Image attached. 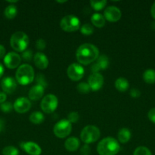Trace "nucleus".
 <instances>
[{
  "label": "nucleus",
  "instance_id": "obj_38",
  "mask_svg": "<svg viewBox=\"0 0 155 155\" xmlns=\"http://www.w3.org/2000/svg\"><path fill=\"white\" fill-rule=\"evenodd\" d=\"M6 98H7L6 94L4 92H0V104L5 102L6 101Z\"/></svg>",
  "mask_w": 155,
  "mask_h": 155
},
{
  "label": "nucleus",
  "instance_id": "obj_13",
  "mask_svg": "<svg viewBox=\"0 0 155 155\" xmlns=\"http://www.w3.org/2000/svg\"><path fill=\"white\" fill-rule=\"evenodd\" d=\"M103 16H104L105 19L110 22H116L121 18L122 12L119 8L115 6L111 5L105 9Z\"/></svg>",
  "mask_w": 155,
  "mask_h": 155
},
{
  "label": "nucleus",
  "instance_id": "obj_5",
  "mask_svg": "<svg viewBox=\"0 0 155 155\" xmlns=\"http://www.w3.org/2000/svg\"><path fill=\"white\" fill-rule=\"evenodd\" d=\"M100 137V131L96 126H86L81 132V139L87 145L97 142Z\"/></svg>",
  "mask_w": 155,
  "mask_h": 155
},
{
  "label": "nucleus",
  "instance_id": "obj_26",
  "mask_svg": "<svg viewBox=\"0 0 155 155\" xmlns=\"http://www.w3.org/2000/svg\"><path fill=\"white\" fill-rule=\"evenodd\" d=\"M91 5L94 10L100 11L103 9L105 6L106 5V0H100V1H95V0H92L90 2Z\"/></svg>",
  "mask_w": 155,
  "mask_h": 155
},
{
  "label": "nucleus",
  "instance_id": "obj_22",
  "mask_svg": "<svg viewBox=\"0 0 155 155\" xmlns=\"http://www.w3.org/2000/svg\"><path fill=\"white\" fill-rule=\"evenodd\" d=\"M131 136H132V134H131V132L129 129L122 128L118 133L119 142L122 144L126 143L130 140Z\"/></svg>",
  "mask_w": 155,
  "mask_h": 155
},
{
  "label": "nucleus",
  "instance_id": "obj_17",
  "mask_svg": "<svg viewBox=\"0 0 155 155\" xmlns=\"http://www.w3.org/2000/svg\"><path fill=\"white\" fill-rule=\"evenodd\" d=\"M44 87L41 85H36L33 87L30 88L28 92V97L30 100L33 101H37L40 99L44 94Z\"/></svg>",
  "mask_w": 155,
  "mask_h": 155
},
{
  "label": "nucleus",
  "instance_id": "obj_20",
  "mask_svg": "<svg viewBox=\"0 0 155 155\" xmlns=\"http://www.w3.org/2000/svg\"><path fill=\"white\" fill-rule=\"evenodd\" d=\"M115 87L118 91L121 92H126L129 87V83L124 77H119L115 82Z\"/></svg>",
  "mask_w": 155,
  "mask_h": 155
},
{
  "label": "nucleus",
  "instance_id": "obj_30",
  "mask_svg": "<svg viewBox=\"0 0 155 155\" xmlns=\"http://www.w3.org/2000/svg\"><path fill=\"white\" fill-rule=\"evenodd\" d=\"M77 90L78 92L81 94H87L90 92L91 88H90L89 85L88 83H80L77 86Z\"/></svg>",
  "mask_w": 155,
  "mask_h": 155
},
{
  "label": "nucleus",
  "instance_id": "obj_24",
  "mask_svg": "<svg viewBox=\"0 0 155 155\" xmlns=\"http://www.w3.org/2000/svg\"><path fill=\"white\" fill-rule=\"evenodd\" d=\"M29 120L33 124H40L43 122L45 117H44V115L41 112L34 111L30 115Z\"/></svg>",
  "mask_w": 155,
  "mask_h": 155
},
{
  "label": "nucleus",
  "instance_id": "obj_32",
  "mask_svg": "<svg viewBox=\"0 0 155 155\" xmlns=\"http://www.w3.org/2000/svg\"><path fill=\"white\" fill-rule=\"evenodd\" d=\"M79 119V115L78 112L72 111L70 112L68 115V120L69 121L71 124H74V123L77 122Z\"/></svg>",
  "mask_w": 155,
  "mask_h": 155
},
{
  "label": "nucleus",
  "instance_id": "obj_39",
  "mask_svg": "<svg viewBox=\"0 0 155 155\" xmlns=\"http://www.w3.org/2000/svg\"><path fill=\"white\" fill-rule=\"evenodd\" d=\"M5 56V48L2 45H0V58Z\"/></svg>",
  "mask_w": 155,
  "mask_h": 155
},
{
  "label": "nucleus",
  "instance_id": "obj_9",
  "mask_svg": "<svg viewBox=\"0 0 155 155\" xmlns=\"http://www.w3.org/2000/svg\"><path fill=\"white\" fill-rule=\"evenodd\" d=\"M67 74L70 80L73 81H78L84 77V69L79 64L73 63L68 66L67 69Z\"/></svg>",
  "mask_w": 155,
  "mask_h": 155
},
{
  "label": "nucleus",
  "instance_id": "obj_41",
  "mask_svg": "<svg viewBox=\"0 0 155 155\" xmlns=\"http://www.w3.org/2000/svg\"><path fill=\"white\" fill-rule=\"evenodd\" d=\"M5 129V120L2 118H0V133L4 130Z\"/></svg>",
  "mask_w": 155,
  "mask_h": 155
},
{
  "label": "nucleus",
  "instance_id": "obj_37",
  "mask_svg": "<svg viewBox=\"0 0 155 155\" xmlns=\"http://www.w3.org/2000/svg\"><path fill=\"white\" fill-rule=\"evenodd\" d=\"M130 95L132 98H139L140 95H141V92H140L139 89H132V90L130 91Z\"/></svg>",
  "mask_w": 155,
  "mask_h": 155
},
{
  "label": "nucleus",
  "instance_id": "obj_33",
  "mask_svg": "<svg viewBox=\"0 0 155 155\" xmlns=\"http://www.w3.org/2000/svg\"><path fill=\"white\" fill-rule=\"evenodd\" d=\"M32 55H33L32 51H30V50H25L24 51H23V54L21 57H22V58L25 61H30L32 59Z\"/></svg>",
  "mask_w": 155,
  "mask_h": 155
},
{
  "label": "nucleus",
  "instance_id": "obj_42",
  "mask_svg": "<svg viewBox=\"0 0 155 155\" xmlns=\"http://www.w3.org/2000/svg\"><path fill=\"white\" fill-rule=\"evenodd\" d=\"M3 74H4V67H3V65L0 63V78L2 77Z\"/></svg>",
  "mask_w": 155,
  "mask_h": 155
},
{
  "label": "nucleus",
  "instance_id": "obj_25",
  "mask_svg": "<svg viewBox=\"0 0 155 155\" xmlns=\"http://www.w3.org/2000/svg\"><path fill=\"white\" fill-rule=\"evenodd\" d=\"M4 14L8 19H13L18 14V8L15 5L11 4L5 8Z\"/></svg>",
  "mask_w": 155,
  "mask_h": 155
},
{
  "label": "nucleus",
  "instance_id": "obj_2",
  "mask_svg": "<svg viewBox=\"0 0 155 155\" xmlns=\"http://www.w3.org/2000/svg\"><path fill=\"white\" fill-rule=\"evenodd\" d=\"M120 150L118 141L112 137H106L97 145V151L100 155H115Z\"/></svg>",
  "mask_w": 155,
  "mask_h": 155
},
{
  "label": "nucleus",
  "instance_id": "obj_14",
  "mask_svg": "<svg viewBox=\"0 0 155 155\" xmlns=\"http://www.w3.org/2000/svg\"><path fill=\"white\" fill-rule=\"evenodd\" d=\"M1 87L5 94L13 93L17 88L16 80L13 77H5L1 82Z\"/></svg>",
  "mask_w": 155,
  "mask_h": 155
},
{
  "label": "nucleus",
  "instance_id": "obj_23",
  "mask_svg": "<svg viewBox=\"0 0 155 155\" xmlns=\"http://www.w3.org/2000/svg\"><path fill=\"white\" fill-rule=\"evenodd\" d=\"M143 80L148 84L155 83V71L153 69H147L143 74Z\"/></svg>",
  "mask_w": 155,
  "mask_h": 155
},
{
  "label": "nucleus",
  "instance_id": "obj_4",
  "mask_svg": "<svg viewBox=\"0 0 155 155\" xmlns=\"http://www.w3.org/2000/svg\"><path fill=\"white\" fill-rule=\"evenodd\" d=\"M12 48L18 52H23L27 49L29 45V38L25 33L22 31L15 32L10 39Z\"/></svg>",
  "mask_w": 155,
  "mask_h": 155
},
{
  "label": "nucleus",
  "instance_id": "obj_6",
  "mask_svg": "<svg viewBox=\"0 0 155 155\" xmlns=\"http://www.w3.org/2000/svg\"><path fill=\"white\" fill-rule=\"evenodd\" d=\"M60 27L65 32H74L80 27V21L74 15H66L61 20Z\"/></svg>",
  "mask_w": 155,
  "mask_h": 155
},
{
  "label": "nucleus",
  "instance_id": "obj_43",
  "mask_svg": "<svg viewBox=\"0 0 155 155\" xmlns=\"http://www.w3.org/2000/svg\"><path fill=\"white\" fill-rule=\"evenodd\" d=\"M151 27H152V29L155 30V22L152 23V24H151Z\"/></svg>",
  "mask_w": 155,
  "mask_h": 155
},
{
  "label": "nucleus",
  "instance_id": "obj_11",
  "mask_svg": "<svg viewBox=\"0 0 155 155\" xmlns=\"http://www.w3.org/2000/svg\"><path fill=\"white\" fill-rule=\"evenodd\" d=\"M88 83L91 90L94 92L100 90L103 85V77L100 73H93L88 77Z\"/></svg>",
  "mask_w": 155,
  "mask_h": 155
},
{
  "label": "nucleus",
  "instance_id": "obj_12",
  "mask_svg": "<svg viewBox=\"0 0 155 155\" xmlns=\"http://www.w3.org/2000/svg\"><path fill=\"white\" fill-rule=\"evenodd\" d=\"M13 107L16 112L19 114H24L30 110L31 107V103L29 101L28 98L21 97L15 100Z\"/></svg>",
  "mask_w": 155,
  "mask_h": 155
},
{
  "label": "nucleus",
  "instance_id": "obj_8",
  "mask_svg": "<svg viewBox=\"0 0 155 155\" xmlns=\"http://www.w3.org/2000/svg\"><path fill=\"white\" fill-rule=\"evenodd\" d=\"M58 107V98L53 94H49L43 98L40 103V107L43 112L51 114L56 110Z\"/></svg>",
  "mask_w": 155,
  "mask_h": 155
},
{
  "label": "nucleus",
  "instance_id": "obj_44",
  "mask_svg": "<svg viewBox=\"0 0 155 155\" xmlns=\"http://www.w3.org/2000/svg\"><path fill=\"white\" fill-rule=\"evenodd\" d=\"M7 2L9 3H15V2H17L18 1H7Z\"/></svg>",
  "mask_w": 155,
  "mask_h": 155
},
{
  "label": "nucleus",
  "instance_id": "obj_29",
  "mask_svg": "<svg viewBox=\"0 0 155 155\" xmlns=\"http://www.w3.org/2000/svg\"><path fill=\"white\" fill-rule=\"evenodd\" d=\"M81 33L84 35H91L94 33V27L91 24H85L81 27Z\"/></svg>",
  "mask_w": 155,
  "mask_h": 155
},
{
  "label": "nucleus",
  "instance_id": "obj_19",
  "mask_svg": "<svg viewBox=\"0 0 155 155\" xmlns=\"http://www.w3.org/2000/svg\"><path fill=\"white\" fill-rule=\"evenodd\" d=\"M79 146H80V141L76 137H69L65 142V149L71 152L77 151Z\"/></svg>",
  "mask_w": 155,
  "mask_h": 155
},
{
  "label": "nucleus",
  "instance_id": "obj_31",
  "mask_svg": "<svg viewBox=\"0 0 155 155\" xmlns=\"http://www.w3.org/2000/svg\"><path fill=\"white\" fill-rule=\"evenodd\" d=\"M14 108L13 105L11 102L9 101H5L2 104H0V109H1L2 111L5 112V113H9L12 110V109Z\"/></svg>",
  "mask_w": 155,
  "mask_h": 155
},
{
  "label": "nucleus",
  "instance_id": "obj_36",
  "mask_svg": "<svg viewBox=\"0 0 155 155\" xmlns=\"http://www.w3.org/2000/svg\"><path fill=\"white\" fill-rule=\"evenodd\" d=\"M147 117L152 123L155 124V107L150 109L147 113Z\"/></svg>",
  "mask_w": 155,
  "mask_h": 155
},
{
  "label": "nucleus",
  "instance_id": "obj_16",
  "mask_svg": "<svg viewBox=\"0 0 155 155\" xmlns=\"http://www.w3.org/2000/svg\"><path fill=\"white\" fill-rule=\"evenodd\" d=\"M109 66V59L104 54L99 56L94 64L91 67V71L93 73H98L101 70H105Z\"/></svg>",
  "mask_w": 155,
  "mask_h": 155
},
{
  "label": "nucleus",
  "instance_id": "obj_7",
  "mask_svg": "<svg viewBox=\"0 0 155 155\" xmlns=\"http://www.w3.org/2000/svg\"><path fill=\"white\" fill-rule=\"evenodd\" d=\"M71 124L66 119H62L55 124L53 133L55 136L60 139L67 137L71 132Z\"/></svg>",
  "mask_w": 155,
  "mask_h": 155
},
{
  "label": "nucleus",
  "instance_id": "obj_1",
  "mask_svg": "<svg viewBox=\"0 0 155 155\" xmlns=\"http://www.w3.org/2000/svg\"><path fill=\"white\" fill-rule=\"evenodd\" d=\"M99 57V50L97 46L91 43L81 45L76 51L78 61L84 65H88L94 62Z\"/></svg>",
  "mask_w": 155,
  "mask_h": 155
},
{
  "label": "nucleus",
  "instance_id": "obj_34",
  "mask_svg": "<svg viewBox=\"0 0 155 155\" xmlns=\"http://www.w3.org/2000/svg\"><path fill=\"white\" fill-rule=\"evenodd\" d=\"M80 153L81 155H89L91 154V148L88 145L84 144L83 146L81 148Z\"/></svg>",
  "mask_w": 155,
  "mask_h": 155
},
{
  "label": "nucleus",
  "instance_id": "obj_27",
  "mask_svg": "<svg viewBox=\"0 0 155 155\" xmlns=\"http://www.w3.org/2000/svg\"><path fill=\"white\" fill-rule=\"evenodd\" d=\"M2 153L3 155H18L19 154V151L15 147L9 145V146L5 147L2 149Z\"/></svg>",
  "mask_w": 155,
  "mask_h": 155
},
{
  "label": "nucleus",
  "instance_id": "obj_21",
  "mask_svg": "<svg viewBox=\"0 0 155 155\" xmlns=\"http://www.w3.org/2000/svg\"><path fill=\"white\" fill-rule=\"evenodd\" d=\"M91 23L94 24L95 27H103L105 25V23H106V19H105L104 16L102 15L101 14L99 13H94V15L91 16Z\"/></svg>",
  "mask_w": 155,
  "mask_h": 155
},
{
  "label": "nucleus",
  "instance_id": "obj_35",
  "mask_svg": "<svg viewBox=\"0 0 155 155\" xmlns=\"http://www.w3.org/2000/svg\"><path fill=\"white\" fill-rule=\"evenodd\" d=\"M46 42L44 39H39L36 42V47L38 50H43L46 48Z\"/></svg>",
  "mask_w": 155,
  "mask_h": 155
},
{
  "label": "nucleus",
  "instance_id": "obj_10",
  "mask_svg": "<svg viewBox=\"0 0 155 155\" xmlns=\"http://www.w3.org/2000/svg\"><path fill=\"white\" fill-rule=\"evenodd\" d=\"M21 61V58L18 53L11 51L5 54L4 58L5 65L9 69H15L19 67Z\"/></svg>",
  "mask_w": 155,
  "mask_h": 155
},
{
  "label": "nucleus",
  "instance_id": "obj_3",
  "mask_svg": "<svg viewBox=\"0 0 155 155\" xmlns=\"http://www.w3.org/2000/svg\"><path fill=\"white\" fill-rule=\"evenodd\" d=\"M34 71L33 68L27 64L20 65L18 68V70L15 74V79L19 84L26 86L34 80Z\"/></svg>",
  "mask_w": 155,
  "mask_h": 155
},
{
  "label": "nucleus",
  "instance_id": "obj_45",
  "mask_svg": "<svg viewBox=\"0 0 155 155\" xmlns=\"http://www.w3.org/2000/svg\"><path fill=\"white\" fill-rule=\"evenodd\" d=\"M58 3H65L66 2V1H57Z\"/></svg>",
  "mask_w": 155,
  "mask_h": 155
},
{
  "label": "nucleus",
  "instance_id": "obj_15",
  "mask_svg": "<svg viewBox=\"0 0 155 155\" xmlns=\"http://www.w3.org/2000/svg\"><path fill=\"white\" fill-rule=\"evenodd\" d=\"M21 148L27 154L30 155H40L42 153V149L37 144L33 142H21Z\"/></svg>",
  "mask_w": 155,
  "mask_h": 155
},
{
  "label": "nucleus",
  "instance_id": "obj_40",
  "mask_svg": "<svg viewBox=\"0 0 155 155\" xmlns=\"http://www.w3.org/2000/svg\"><path fill=\"white\" fill-rule=\"evenodd\" d=\"M150 15H151L152 18L155 20V2L153 3L151 8H150Z\"/></svg>",
  "mask_w": 155,
  "mask_h": 155
},
{
  "label": "nucleus",
  "instance_id": "obj_28",
  "mask_svg": "<svg viewBox=\"0 0 155 155\" xmlns=\"http://www.w3.org/2000/svg\"><path fill=\"white\" fill-rule=\"evenodd\" d=\"M133 155H152V153L147 147L139 146L135 148Z\"/></svg>",
  "mask_w": 155,
  "mask_h": 155
},
{
  "label": "nucleus",
  "instance_id": "obj_18",
  "mask_svg": "<svg viewBox=\"0 0 155 155\" xmlns=\"http://www.w3.org/2000/svg\"><path fill=\"white\" fill-rule=\"evenodd\" d=\"M33 62L36 67L41 70L46 69L49 65L48 58L42 52H37L35 54L33 57Z\"/></svg>",
  "mask_w": 155,
  "mask_h": 155
}]
</instances>
